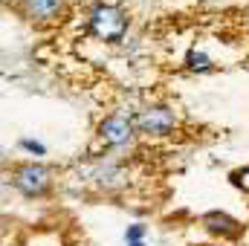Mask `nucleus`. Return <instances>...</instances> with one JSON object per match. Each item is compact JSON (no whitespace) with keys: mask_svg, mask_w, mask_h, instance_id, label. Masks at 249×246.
Returning <instances> with one entry per match:
<instances>
[{"mask_svg":"<svg viewBox=\"0 0 249 246\" xmlns=\"http://www.w3.org/2000/svg\"><path fill=\"white\" fill-rule=\"evenodd\" d=\"M18 145H20V151H26V154H32V157H44V154H47V145L38 142V139H20Z\"/></svg>","mask_w":249,"mask_h":246,"instance_id":"10","label":"nucleus"},{"mask_svg":"<svg viewBox=\"0 0 249 246\" xmlns=\"http://www.w3.org/2000/svg\"><path fill=\"white\" fill-rule=\"evenodd\" d=\"M186 70H191V72H212L214 70V61L209 58V53L191 47L186 53Z\"/></svg>","mask_w":249,"mask_h":246,"instance_id":"8","label":"nucleus"},{"mask_svg":"<svg viewBox=\"0 0 249 246\" xmlns=\"http://www.w3.org/2000/svg\"><path fill=\"white\" fill-rule=\"evenodd\" d=\"M145 232H148V226H145V223H130V226H127V232H124V241H127V244L145 241Z\"/></svg>","mask_w":249,"mask_h":246,"instance_id":"11","label":"nucleus"},{"mask_svg":"<svg viewBox=\"0 0 249 246\" xmlns=\"http://www.w3.org/2000/svg\"><path fill=\"white\" fill-rule=\"evenodd\" d=\"M127 246H145V241H136V244H127Z\"/></svg>","mask_w":249,"mask_h":246,"instance_id":"12","label":"nucleus"},{"mask_svg":"<svg viewBox=\"0 0 249 246\" xmlns=\"http://www.w3.org/2000/svg\"><path fill=\"white\" fill-rule=\"evenodd\" d=\"M229 183L235 185L238 191L249 194V165H244V168H235V171L229 174Z\"/></svg>","mask_w":249,"mask_h":246,"instance_id":"9","label":"nucleus"},{"mask_svg":"<svg viewBox=\"0 0 249 246\" xmlns=\"http://www.w3.org/2000/svg\"><path fill=\"white\" fill-rule=\"evenodd\" d=\"M133 124H136V133L148 139H162L180 127V113L171 105H145L142 110H136Z\"/></svg>","mask_w":249,"mask_h":246,"instance_id":"2","label":"nucleus"},{"mask_svg":"<svg viewBox=\"0 0 249 246\" xmlns=\"http://www.w3.org/2000/svg\"><path fill=\"white\" fill-rule=\"evenodd\" d=\"M53 171L44 165V162H20V165H15L12 168V185L23 194V197H29V200H35V197H47L50 191H53Z\"/></svg>","mask_w":249,"mask_h":246,"instance_id":"3","label":"nucleus"},{"mask_svg":"<svg viewBox=\"0 0 249 246\" xmlns=\"http://www.w3.org/2000/svg\"><path fill=\"white\" fill-rule=\"evenodd\" d=\"M20 6V12H23V18L29 20V23H55V20H61V15L67 12V3L64 0H20L18 3Z\"/></svg>","mask_w":249,"mask_h":246,"instance_id":"6","label":"nucleus"},{"mask_svg":"<svg viewBox=\"0 0 249 246\" xmlns=\"http://www.w3.org/2000/svg\"><path fill=\"white\" fill-rule=\"evenodd\" d=\"M84 26L96 41L119 44L130 29V15L119 3H93L84 15Z\"/></svg>","mask_w":249,"mask_h":246,"instance_id":"1","label":"nucleus"},{"mask_svg":"<svg viewBox=\"0 0 249 246\" xmlns=\"http://www.w3.org/2000/svg\"><path fill=\"white\" fill-rule=\"evenodd\" d=\"M203 229L209 235H214V238H223V241H232V238H238L244 232L241 220H235L226 211H206L203 214Z\"/></svg>","mask_w":249,"mask_h":246,"instance_id":"7","label":"nucleus"},{"mask_svg":"<svg viewBox=\"0 0 249 246\" xmlns=\"http://www.w3.org/2000/svg\"><path fill=\"white\" fill-rule=\"evenodd\" d=\"M96 139L107 151H124V148H130L133 139H136L133 116H124V113H107V116H102L99 124H96Z\"/></svg>","mask_w":249,"mask_h":246,"instance_id":"4","label":"nucleus"},{"mask_svg":"<svg viewBox=\"0 0 249 246\" xmlns=\"http://www.w3.org/2000/svg\"><path fill=\"white\" fill-rule=\"evenodd\" d=\"M81 174H84L87 183H93L102 191H116V188L127 185V171L122 168V162H116L113 157H96L93 162H87L81 168Z\"/></svg>","mask_w":249,"mask_h":246,"instance_id":"5","label":"nucleus"}]
</instances>
